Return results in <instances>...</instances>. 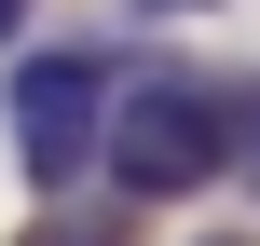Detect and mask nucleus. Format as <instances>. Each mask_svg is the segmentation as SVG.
Here are the masks:
<instances>
[{
	"mask_svg": "<svg viewBox=\"0 0 260 246\" xmlns=\"http://www.w3.org/2000/svg\"><path fill=\"white\" fill-rule=\"evenodd\" d=\"M110 96H123V41H41V55H14V82H0V123H14V164H27L41 192L96 178V137H110Z\"/></svg>",
	"mask_w": 260,
	"mask_h": 246,
	"instance_id": "nucleus-2",
	"label": "nucleus"
},
{
	"mask_svg": "<svg viewBox=\"0 0 260 246\" xmlns=\"http://www.w3.org/2000/svg\"><path fill=\"white\" fill-rule=\"evenodd\" d=\"M27 14H41V0H0V55H14V41H27Z\"/></svg>",
	"mask_w": 260,
	"mask_h": 246,
	"instance_id": "nucleus-4",
	"label": "nucleus"
},
{
	"mask_svg": "<svg viewBox=\"0 0 260 246\" xmlns=\"http://www.w3.org/2000/svg\"><path fill=\"white\" fill-rule=\"evenodd\" d=\"M96 164H110V192H123V205H178V192L233 178L219 82H192V68H137V82L110 96V137H96Z\"/></svg>",
	"mask_w": 260,
	"mask_h": 246,
	"instance_id": "nucleus-1",
	"label": "nucleus"
},
{
	"mask_svg": "<svg viewBox=\"0 0 260 246\" xmlns=\"http://www.w3.org/2000/svg\"><path fill=\"white\" fill-rule=\"evenodd\" d=\"M219 123H233V178L260 192V82H219Z\"/></svg>",
	"mask_w": 260,
	"mask_h": 246,
	"instance_id": "nucleus-3",
	"label": "nucleus"
}]
</instances>
